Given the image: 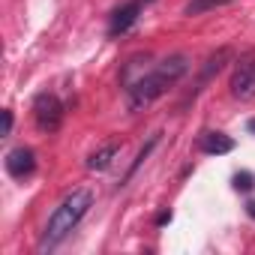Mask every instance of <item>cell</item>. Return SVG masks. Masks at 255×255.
<instances>
[{
	"mask_svg": "<svg viewBox=\"0 0 255 255\" xmlns=\"http://www.w3.org/2000/svg\"><path fill=\"white\" fill-rule=\"evenodd\" d=\"M156 141H159V135H150V141H147V144H144V147L138 150V156H135V162L129 165V171H126V177H123V183H126V180H129V177H132V174H135L138 168H141V162H144V159L150 156V150L156 147ZM123 183H120V186H123Z\"/></svg>",
	"mask_w": 255,
	"mask_h": 255,
	"instance_id": "30bf717a",
	"label": "cell"
},
{
	"mask_svg": "<svg viewBox=\"0 0 255 255\" xmlns=\"http://www.w3.org/2000/svg\"><path fill=\"white\" fill-rule=\"evenodd\" d=\"M12 123H15L12 111H3V129H0V138H6V135L12 132Z\"/></svg>",
	"mask_w": 255,
	"mask_h": 255,
	"instance_id": "4fadbf2b",
	"label": "cell"
},
{
	"mask_svg": "<svg viewBox=\"0 0 255 255\" xmlns=\"http://www.w3.org/2000/svg\"><path fill=\"white\" fill-rule=\"evenodd\" d=\"M228 60H231V48H219L216 54H210V57H207V66H204V72H201V78H198V84H207Z\"/></svg>",
	"mask_w": 255,
	"mask_h": 255,
	"instance_id": "9c48e42d",
	"label": "cell"
},
{
	"mask_svg": "<svg viewBox=\"0 0 255 255\" xmlns=\"http://www.w3.org/2000/svg\"><path fill=\"white\" fill-rule=\"evenodd\" d=\"M117 153H120V141H108V144L96 147V150L87 156V168H90V171H105V168L114 162Z\"/></svg>",
	"mask_w": 255,
	"mask_h": 255,
	"instance_id": "ba28073f",
	"label": "cell"
},
{
	"mask_svg": "<svg viewBox=\"0 0 255 255\" xmlns=\"http://www.w3.org/2000/svg\"><path fill=\"white\" fill-rule=\"evenodd\" d=\"M246 210H249V216H255V201H249V204H246Z\"/></svg>",
	"mask_w": 255,
	"mask_h": 255,
	"instance_id": "5bb4252c",
	"label": "cell"
},
{
	"mask_svg": "<svg viewBox=\"0 0 255 255\" xmlns=\"http://www.w3.org/2000/svg\"><path fill=\"white\" fill-rule=\"evenodd\" d=\"M90 207H93V192H90L87 186H78V189H72L69 195H63V201L54 207V213H51L48 222H45L39 249H54L60 240H66V237L72 234V228L87 216Z\"/></svg>",
	"mask_w": 255,
	"mask_h": 255,
	"instance_id": "7a4b0ae2",
	"label": "cell"
},
{
	"mask_svg": "<svg viewBox=\"0 0 255 255\" xmlns=\"http://www.w3.org/2000/svg\"><path fill=\"white\" fill-rule=\"evenodd\" d=\"M6 171L15 177V180H24L36 171V156L30 147H12L6 153Z\"/></svg>",
	"mask_w": 255,
	"mask_h": 255,
	"instance_id": "8992f818",
	"label": "cell"
},
{
	"mask_svg": "<svg viewBox=\"0 0 255 255\" xmlns=\"http://www.w3.org/2000/svg\"><path fill=\"white\" fill-rule=\"evenodd\" d=\"M33 120L42 132H57L63 123V102L54 93H39L33 99Z\"/></svg>",
	"mask_w": 255,
	"mask_h": 255,
	"instance_id": "3957f363",
	"label": "cell"
},
{
	"mask_svg": "<svg viewBox=\"0 0 255 255\" xmlns=\"http://www.w3.org/2000/svg\"><path fill=\"white\" fill-rule=\"evenodd\" d=\"M234 189H243V192H249L252 189V174H234Z\"/></svg>",
	"mask_w": 255,
	"mask_h": 255,
	"instance_id": "7c38bea8",
	"label": "cell"
},
{
	"mask_svg": "<svg viewBox=\"0 0 255 255\" xmlns=\"http://www.w3.org/2000/svg\"><path fill=\"white\" fill-rule=\"evenodd\" d=\"M186 69H189L186 54H171V57L159 60L156 66H147L138 81H132L126 87V105H129V111H141L150 102H156L168 87H174L186 75Z\"/></svg>",
	"mask_w": 255,
	"mask_h": 255,
	"instance_id": "6da1fadb",
	"label": "cell"
},
{
	"mask_svg": "<svg viewBox=\"0 0 255 255\" xmlns=\"http://www.w3.org/2000/svg\"><path fill=\"white\" fill-rule=\"evenodd\" d=\"M249 132H255V120H249Z\"/></svg>",
	"mask_w": 255,
	"mask_h": 255,
	"instance_id": "9a60e30c",
	"label": "cell"
},
{
	"mask_svg": "<svg viewBox=\"0 0 255 255\" xmlns=\"http://www.w3.org/2000/svg\"><path fill=\"white\" fill-rule=\"evenodd\" d=\"M225 3H231V0H192V3L186 6V15H201V12L219 9V6H225Z\"/></svg>",
	"mask_w": 255,
	"mask_h": 255,
	"instance_id": "8fae6325",
	"label": "cell"
},
{
	"mask_svg": "<svg viewBox=\"0 0 255 255\" xmlns=\"http://www.w3.org/2000/svg\"><path fill=\"white\" fill-rule=\"evenodd\" d=\"M231 96L240 102L255 99V54H246L234 63L231 72Z\"/></svg>",
	"mask_w": 255,
	"mask_h": 255,
	"instance_id": "277c9868",
	"label": "cell"
},
{
	"mask_svg": "<svg viewBox=\"0 0 255 255\" xmlns=\"http://www.w3.org/2000/svg\"><path fill=\"white\" fill-rule=\"evenodd\" d=\"M198 150L207 153V156H222V153L234 150V138L225 135V132H201L198 135Z\"/></svg>",
	"mask_w": 255,
	"mask_h": 255,
	"instance_id": "52a82bcc",
	"label": "cell"
},
{
	"mask_svg": "<svg viewBox=\"0 0 255 255\" xmlns=\"http://www.w3.org/2000/svg\"><path fill=\"white\" fill-rule=\"evenodd\" d=\"M150 3V0H129L126 6H120L114 15H111V24H108V33L111 36H120V33H126L135 21H138V15H141V9Z\"/></svg>",
	"mask_w": 255,
	"mask_h": 255,
	"instance_id": "5b68a950",
	"label": "cell"
}]
</instances>
